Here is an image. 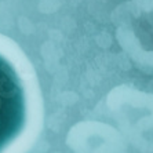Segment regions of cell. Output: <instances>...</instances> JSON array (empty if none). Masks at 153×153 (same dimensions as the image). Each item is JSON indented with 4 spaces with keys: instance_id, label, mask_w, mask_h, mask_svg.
Instances as JSON below:
<instances>
[{
    "instance_id": "cell-1",
    "label": "cell",
    "mask_w": 153,
    "mask_h": 153,
    "mask_svg": "<svg viewBox=\"0 0 153 153\" xmlns=\"http://www.w3.org/2000/svg\"><path fill=\"white\" fill-rule=\"evenodd\" d=\"M25 124V97L14 68L0 57V152Z\"/></svg>"
}]
</instances>
